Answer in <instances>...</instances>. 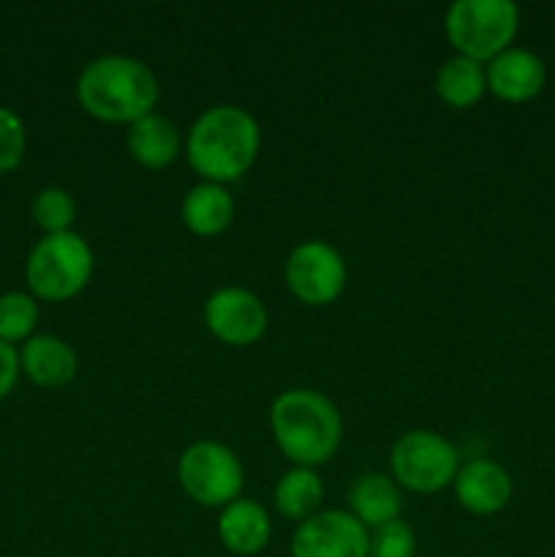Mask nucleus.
Wrapping results in <instances>:
<instances>
[{
  "instance_id": "16",
  "label": "nucleus",
  "mask_w": 555,
  "mask_h": 557,
  "mask_svg": "<svg viewBox=\"0 0 555 557\" xmlns=\"http://www.w3.org/2000/svg\"><path fill=\"white\" fill-rule=\"evenodd\" d=\"M128 152L145 169L169 166L180 152L177 128L161 114H147V117L131 123Z\"/></svg>"
},
{
  "instance_id": "14",
  "label": "nucleus",
  "mask_w": 555,
  "mask_h": 557,
  "mask_svg": "<svg viewBox=\"0 0 555 557\" xmlns=\"http://www.w3.org/2000/svg\"><path fill=\"white\" fill-rule=\"evenodd\" d=\"M20 368L33 384L44 389H60L76 375V354L65 341L52 335H38L25 343L20 354Z\"/></svg>"
},
{
  "instance_id": "5",
  "label": "nucleus",
  "mask_w": 555,
  "mask_h": 557,
  "mask_svg": "<svg viewBox=\"0 0 555 557\" xmlns=\"http://www.w3.org/2000/svg\"><path fill=\"white\" fill-rule=\"evenodd\" d=\"M27 286L36 297L63 302L76 297L92 275V250L79 234H47L27 256Z\"/></svg>"
},
{
  "instance_id": "13",
  "label": "nucleus",
  "mask_w": 555,
  "mask_h": 557,
  "mask_svg": "<svg viewBox=\"0 0 555 557\" xmlns=\"http://www.w3.org/2000/svg\"><path fill=\"white\" fill-rule=\"evenodd\" d=\"M270 515L256 500L237 498L223 506L218 520V536L221 544L234 555H256L270 542Z\"/></svg>"
},
{
  "instance_id": "15",
  "label": "nucleus",
  "mask_w": 555,
  "mask_h": 557,
  "mask_svg": "<svg viewBox=\"0 0 555 557\" xmlns=\"http://www.w3.org/2000/svg\"><path fill=\"white\" fill-rule=\"evenodd\" d=\"M183 223L199 237H215L226 232L234 218V201L223 185L201 183L190 188L183 199Z\"/></svg>"
},
{
  "instance_id": "12",
  "label": "nucleus",
  "mask_w": 555,
  "mask_h": 557,
  "mask_svg": "<svg viewBox=\"0 0 555 557\" xmlns=\"http://www.w3.org/2000/svg\"><path fill=\"white\" fill-rule=\"evenodd\" d=\"M452 484H455L460 506L471 515H495L511 498V476L506 473V468L493 460H484V457L457 468Z\"/></svg>"
},
{
  "instance_id": "20",
  "label": "nucleus",
  "mask_w": 555,
  "mask_h": 557,
  "mask_svg": "<svg viewBox=\"0 0 555 557\" xmlns=\"http://www.w3.org/2000/svg\"><path fill=\"white\" fill-rule=\"evenodd\" d=\"M38 321L36 299L22 292H11L0 297V341L16 343L25 341Z\"/></svg>"
},
{
  "instance_id": "10",
  "label": "nucleus",
  "mask_w": 555,
  "mask_h": 557,
  "mask_svg": "<svg viewBox=\"0 0 555 557\" xmlns=\"http://www.w3.org/2000/svg\"><path fill=\"white\" fill-rule=\"evenodd\" d=\"M205 324L226 346H254L267 332V310L245 288H218L205 302Z\"/></svg>"
},
{
  "instance_id": "21",
  "label": "nucleus",
  "mask_w": 555,
  "mask_h": 557,
  "mask_svg": "<svg viewBox=\"0 0 555 557\" xmlns=\"http://www.w3.org/2000/svg\"><path fill=\"white\" fill-rule=\"evenodd\" d=\"M33 218L47 234L69 232L76 218V205L69 190L63 188H44L33 199Z\"/></svg>"
},
{
  "instance_id": "24",
  "label": "nucleus",
  "mask_w": 555,
  "mask_h": 557,
  "mask_svg": "<svg viewBox=\"0 0 555 557\" xmlns=\"http://www.w3.org/2000/svg\"><path fill=\"white\" fill-rule=\"evenodd\" d=\"M20 370V354L14 351V346L0 341V400L14 389Z\"/></svg>"
},
{
  "instance_id": "9",
  "label": "nucleus",
  "mask_w": 555,
  "mask_h": 557,
  "mask_svg": "<svg viewBox=\"0 0 555 557\" xmlns=\"http://www.w3.org/2000/svg\"><path fill=\"white\" fill-rule=\"evenodd\" d=\"M368 528L351 511H319L299 522L292 536V557H368Z\"/></svg>"
},
{
  "instance_id": "19",
  "label": "nucleus",
  "mask_w": 555,
  "mask_h": 557,
  "mask_svg": "<svg viewBox=\"0 0 555 557\" xmlns=\"http://www.w3.org/2000/svg\"><path fill=\"white\" fill-rule=\"evenodd\" d=\"M321 498H324V484L313 468H292L283 473L275 487V506L288 520H310L319 515Z\"/></svg>"
},
{
  "instance_id": "17",
  "label": "nucleus",
  "mask_w": 555,
  "mask_h": 557,
  "mask_svg": "<svg viewBox=\"0 0 555 557\" xmlns=\"http://www.w3.org/2000/svg\"><path fill=\"white\" fill-rule=\"evenodd\" d=\"M351 515L362 522L365 528H381L392 520H400L403 500L397 493L395 482L386 479L384 473H368L354 482L351 495Z\"/></svg>"
},
{
  "instance_id": "8",
  "label": "nucleus",
  "mask_w": 555,
  "mask_h": 557,
  "mask_svg": "<svg viewBox=\"0 0 555 557\" xmlns=\"http://www.w3.org/2000/svg\"><path fill=\"white\" fill-rule=\"evenodd\" d=\"M288 292L305 305H330L346 288V261L321 239L297 245L286 261Z\"/></svg>"
},
{
  "instance_id": "7",
  "label": "nucleus",
  "mask_w": 555,
  "mask_h": 557,
  "mask_svg": "<svg viewBox=\"0 0 555 557\" xmlns=\"http://www.w3.org/2000/svg\"><path fill=\"white\" fill-rule=\"evenodd\" d=\"M392 473L414 493H439L457 476V451L430 430L403 433L392 446Z\"/></svg>"
},
{
  "instance_id": "2",
  "label": "nucleus",
  "mask_w": 555,
  "mask_h": 557,
  "mask_svg": "<svg viewBox=\"0 0 555 557\" xmlns=\"http://www.w3.org/2000/svg\"><path fill=\"white\" fill-rule=\"evenodd\" d=\"M82 109L103 123H136L158 103V79L141 60L103 54L85 65L76 82Z\"/></svg>"
},
{
  "instance_id": "1",
  "label": "nucleus",
  "mask_w": 555,
  "mask_h": 557,
  "mask_svg": "<svg viewBox=\"0 0 555 557\" xmlns=\"http://www.w3.org/2000/svg\"><path fill=\"white\" fill-rule=\"evenodd\" d=\"M261 145L259 123L239 107H212L201 114L185 141L190 169L205 183H232L256 163Z\"/></svg>"
},
{
  "instance_id": "4",
  "label": "nucleus",
  "mask_w": 555,
  "mask_h": 557,
  "mask_svg": "<svg viewBox=\"0 0 555 557\" xmlns=\"http://www.w3.org/2000/svg\"><path fill=\"white\" fill-rule=\"evenodd\" d=\"M444 27L457 54L490 63L515 41L520 9L511 0H457L446 11Z\"/></svg>"
},
{
  "instance_id": "23",
  "label": "nucleus",
  "mask_w": 555,
  "mask_h": 557,
  "mask_svg": "<svg viewBox=\"0 0 555 557\" xmlns=\"http://www.w3.org/2000/svg\"><path fill=\"white\" fill-rule=\"evenodd\" d=\"M25 156V125L11 109L0 107V172L20 166Z\"/></svg>"
},
{
  "instance_id": "22",
  "label": "nucleus",
  "mask_w": 555,
  "mask_h": 557,
  "mask_svg": "<svg viewBox=\"0 0 555 557\" xmlns=\"http://www.w3.org/2000/svg\"><path fill=\"white\" fill-rule=\"evenodd\" d=\"M417 553V539L408 522L392 520L386 525L375 528L370 536L368 557H414Z\"/></svg>"
},
{
  "instance_id": "18",
  "label": "nucleus",
  "mask_w": 555,
  "mask_h": 557,
  "mask_svg": "<svg viewBox=\"0 0 555 557\" xmlns=\"http://www.w3.org/2000/svg\"><path fill=\"white\" fill-rule=\"evenodd\" d=\"M484 90H488V76H484L482 63L462 54L444 60L435 74V92L452 109L473 107L484 96Z\"/></svg>"
},
{
  "instance_id": "3",
  "label": "nucleus",
  "mask_w": 555,
  "mask_h": 557,
  "mask_svg": "<svg viewBox=\"0 0 555 557\" xmlns=\"http://www.w3.org/2000/svg\"><path fill=\"white\" fill-rule=\"evenodd\" d=\"M272 438L294 468L324 466L343 438L335 403L316 389H288L272 403Z\"/></svg>"
},
{
  "instance_id": "6",
  "label": "nucleus",
  "mask_w": 555,
  "mask_h": 557,
  "mask_svg": "<svg viewBox=\"0 0 555 557\" xmlns=\"http://www.w3.org/2000/svg\"><path fill=\"white\" fill-rule=\"evenodd\" d=\"M180 487L199 506H229L243 490V466L229 446L196 441L180 455Z\"/></svg>"
},
{
  "instance_id": "11",
  "label": "nucleus",
  "mask_w": 555,
  "mask_h": 557,
  "mask_svg": "<svg viewBox=\"0 0 555 557\" xmlns=\"http://www.w3.org/2000/svg\"><path fill=\"white\" fill-rule=\"evenodd\" d=\"M488 76V90L495 98L509 103H526L544 90L547 69L536 52L522 47H509L493 58L484 69Z\"/></svg>"
}]
</instances>
